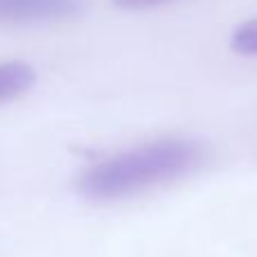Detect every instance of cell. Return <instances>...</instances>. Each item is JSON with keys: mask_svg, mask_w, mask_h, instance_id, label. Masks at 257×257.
Masks as SVG:
<instances>
[{"mask_svg": "<svg viewBox=\"0 0 257 257\" xmlns=\"http://www.w3.org/2000/svg\"><path fill=\"white\" fill-rule=\"evenodd\" d=\"M205 158L203 145L190 138H160L120 151L86 169L79 192L90 201H122L192 174Z\"/></svg>", "mask_w": 257, "mask_h": 257, "instance_id": "cell-1", "label": "cell"}, {"mask_svg": "<svg viewBox=\"0 0 257 257\" xmlns=\"http://www.w3.org/2000/svg\"><path fill=\"white\" fill-rule=\"evenodd\" d=\"M84 12V0H0V23H50Z\"/></svg>", "mask_w": 257, "mask_h": 257, "instance_id": "cell-2", "label": "cell"}, {"mask_svg": "<svg viewBox=\"0 0 257 257\" xmlns=\"http://www.w3.org/2000/svg\"><path fill=\"white\" fill-rule=\"evenodd\" d=\"M36 81V72L30 63L5 61L0 63V104L12 102L32 88Z\"/></svg>", "mask_w": 257, "mask_h": 257, "instance_id": "cell-3", "label": "cell"}, {"mask_svg": "<svg viewBox=\"0 0 257 257\" xmlns=\"http://www.w3.org/2000/svg\"><path fill=\"white\" fill-rule=\"evenodd\" d=\"M232 50L246 57H255L257 54V18L241 23L235 32H232V41H230Z\"/></svg>", "mask_w": 257, "mask_h": 257, "instance_id": "cell-4", "label": "cell"}, {"mask_svg": "<svg viewBox=\"0 0 257 257\" xmlns=\"http://www.w3.org/2000/svg\"><path fill=\"white\" fill-rule=\"evenodd\" d=\"M120 9H149V7H158L165 5L169 0H113Z\"/></svg>", "mask_w": 257, "mask_h": 257, "instance_id": "cell-5", "label": "cell"}]
</instances>
